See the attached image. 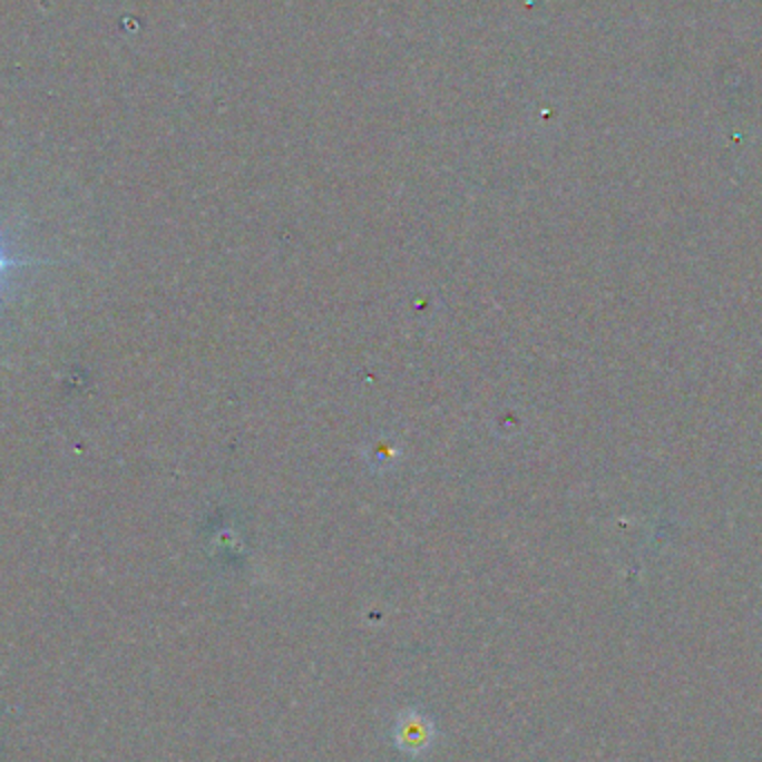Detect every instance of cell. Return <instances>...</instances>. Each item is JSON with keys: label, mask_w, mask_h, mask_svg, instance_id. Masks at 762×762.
<instances>
[{"label": "cell", "mask_w": 762, "mask_h": 762, "mask_svg": "<svg viewBox=\"0 0 762 762\" xmlns=\"http://www.w3.org/2000/svg\"><path fill=\"white\" fill-rule=\"evenodd\" d=\"M38 261H18V258H11V256H7L2 250H0V274L4 272V270H9V267H25V265H36Z\"/></svg>", "instance_id": "6da1fadb"}]
</instances>
